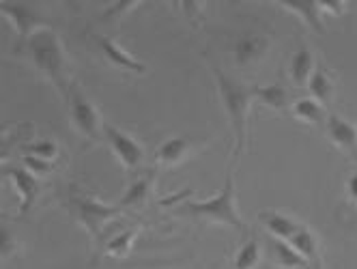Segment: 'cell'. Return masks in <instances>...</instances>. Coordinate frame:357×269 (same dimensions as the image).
<instances>
[{"label": "cell", "instance_id": "23", "mask_svg": "<svg viewBox=\"0 0 357 269\" xmlns=\"http://www.w3.org/2000/svg\"><path fill=\"white\" fill-rule=\"evenodd\" d=\"M261 261V243L257 237H250L243 246L239 248L235 256V269H254Z\"/></svg>", "mask_w": 357, "mask_h": 269}, {"label": "cell", "instance_id": "16", "mask_svg": "<svg viewBox=\"0 0 357 269\" xmlns=\"http://www.w3.org/2000/svg\"><path fill=\"white\" fill-rule=\"evenodd\" d=\"M269 248H271L273 261L278 263V267H282V269H308V265H310L289 241L273 237L269 241Z\"/></svg>", "mask_w": 357, "mask_h": 269}, {"label": "cell", "instance_id": "6", "mask_svg": "<svg viewBox=\"0 0 357 269\" xmlns=\"http://www.w3.org/2000/svg\"><path fill=\"white\" fill-rule=\"evenodd\" d=\"M104 140L116 155V160L127 168V170H136L144 162V146L140 140H136L132 134H127L110 123L104 128Z\"/></svg>", "mask_w": 357, "mask_h": 269}, {"label": "cell", "instance_id": "9", "mask_svg": "<svg viewBox=\"0 0 357 269\" xmlns=\"http://www.w3.org/2000/svg\"><path fill=\"white\" fill-rule=\"evenodd\" d=\"M0 13H3L11 24L15 33L20 35L22 41H26L31 35H35L41 29H47V22L35 13L33 9H29L26 5H17V3H0Z\"/></svg>", "mask_w": 357, "mask_h": 269}, {"label": "cell", "instance_id": "21", "mask_svg": "<svg viewBox=\"0 0 357 269\" xmlns=\"http://www.w3.org/2000/svg\"><path fill=\"white\" fill-rule=\"evenodd\" d=\"M289 243L308 263H319V239L308 226H301L299 233Z\"/></svg>", "mask_w": 357, "mask_h": 269}, {"label": "cell", "instance_id": "5", "mask_svg": "<svg viewBox=\"0 0 357 269\" xmlns=\"http://www.w3.org/2000/svg\"><path fill=\"white\" fill-rule=\"evenodd\" d=\"M67 104H69L71 123L75 130H78L84 138H89L91 142H99L104 138L106 123L101 121L97 106L82 93V89L78 84H71L69 95H67Z\"/></svg>", "mask_w": 357, "mask_h": 269}, {"label": "cell", "instance_id": "15", "mask_svg": "<svg viewBox=\"0 0 357 269\" xmlns=\"http://www.w3.org/2000/svg\"><path fill=\"white\" fill-rule=\"evenodd\" d=\"M308 91L312 95V100H317L319 104H329L334 102V93H336V82L334 76L329 73V69L325 65H317L312 78L308 82Z\"/></svg>", "mask_w": 357, "mask_h": 269}, {"label": "cell", "instance_id": "8", "mask_svg": "<svg viewBox=\"0 0 357 269\" xmlns=\"http://www.w3.org/2000/svg\"><path fill=\"white\" fill-rule=\"evenodd\" d=\"M325 134L336 149L357 164V125L340 114H327Z\"/></svg>", "mask_w": 357, "mask_h": 269}, {"label": "cell", "instance_id": "17", "mask_svg": "<svg viewBox=\"0 0 357 269\" xmlns=\"http://www.w3.org/2000/svg\"><path fill=\"white\" fill-rule=\"evenodd\" d=\"M153 177H155V173H153V170H146V173H142L138 179H134L132 185L127 187V192L123 194L121 207H123V209L142 207V205L146 203V199H149V194H151Z\"/></svg>", "mask_w": 357, "mask_h": 269}, {"label": "cell", "instance_id": "26", "mask_svg": "<svg viewBox=\"0 0 357 269\" xmlns=\"http://www.w3.org/2000/svg\"><path fill=\"white\" fill-rule=\"evenodd\" d=\"M22 166L29 168L33 175H47L52 173L54 164L52 162H45V160H39V157H33V155H22Z\"/></svg>", "mask_w": 357, "mask_h": 269}, {"label": "cell", "instance_id": "20", "mask_svg": "<svg viewBox=\"0 0 357 269\" xmlns=\"http://www.w3.org/2000/svg\"><path fill=\"white\" fill-rule=\"evenodd\" d=\"M291 112L295 118L303 121V123H308V125H321L323 121H327L323 104H319L312 97H301V100H297L291 106Z\"/></svg>", "mask_w": 357, "mask_h": 269}, {"label": "cell", "instance_id": "25", "mask_svg": "<svg viewBox=\"0 0 357 269\" xmlns=\"http://www.w3.org/2000/svg\"><path fill=\"white\" fill-rule=\"evenodd\" d=\"M142 3H138V0H121V3H114V5H110L108 9H106V13H104V20H116V22H121V15H125V13H130V11H134L136 7H140Z\"/></svg>", "mask_w": 357, "mask_h": 269}, {"label": "cell", "instance_id": "18", "mask_svg": "<svg viewBox=\"0 0 357 269\" xmlns=\"http://www.w3.org/2000/svg\"><path fill=\"white\" fill-rule=\"evenodd\" d=\"M267 47H269V39L267 37H257V35L245 37V39L237 41V45H235V61L239 65L257 63V61H261L265 56Z\"/></svg>", "mask_w": 357, "mask_h": 269}, {"label": "cell", "instance_id": "10", "mask_svg": "<svg viewBox=\"0 0 357 269\" xmlns=\"http://www.w3.org/2000/svg\"><path fill=\"white\" fill-rule=\"evenodd\" d=\"M93 39H95V43L99 45V50L104 52V56H106L114 67H121V69L132 71V73H144V71H146V67H144L140 61H136L130 52H125L114 39H110V37H106V35H93Z\"/></svg>", "mask_w": 357, "mask_h": 269}, {"label": "cell", "instance_id": "19", "mask_svg": "<svg viewBox=\"0 0 357 269\" xmlns=\"http://www.w3.org/2000/svg\"><path fill=\"white\" fill-rule=\"evenodd\" d=\"M254 95L261 104H265L267 108H273L278 112L289 110V91L282 84H263V86H254Z\"/></svg>", "mask_w": 357, "mask_h": 269}, {"label": "cell", "instance_id": "24", "mask_svg": "<svg viewBox=\"0 0 357 269\" xmlns=\"http://www.w3.org/2000/svg\"><path fill=\"white\" fill-rule=\"evenodd\" d=\"M22 155H33L45 162H52L59 155V144L52 140H35V142H26L22 144Z\"/></svg>", "mask_w": 357, "mask_h": 269}, {"label": "cell", "instance_id": "4", "mask_svg": "<svg viewBox=\"0 0 357 269\" xmlns=\"http://www.w3.org/2000/svg\"><path fill=\"white\" fill-rule=\"evenodd\" d=\"M69 205H71L75 220L89 231V235L95 241H99L101 235H104V229L112 222V220L123 215V211H125L121 205L101 203L97 197H93V194L84 192L80 187H73L69 192Z\"/></svg>", "mask_w": 357, "mask_h": 269}, {"label": "cell", "instance_id": "7", "mask_svg": "<svg viewBox=\"0 0 357 269\" xmlns=\"http://www.w3.org/2000/svg\"><path fill=\"white\" fill-rule=\"evenodd\" d=\"M3 175L11 181V185L15 187V192L20 194V215H26L33 205L37 203V197L41 192V181L37 175H33L29 168L24 166H5L3 168Z\"/></svg>", "mask_w": 357, "mask_h": 269}, {"label": "cell", "instance_id": "27", "mask_svg": "<svg viewBox=\"0 0 357 269\" xmlns=\"http://www.w3.org/2000/svg\"><path fill=\"white\" fill-rule=\"evenodd\" d=\"M321 13H329V15H342L347 11V3H321L319 0Z\"/></svg>", "mask_w": 357, "mask_h": 269}, {"label": "cell", "instance_id": "22", "mask_svg": "<svg viewBox=\"0 0 357 269\" xmlns=\"http://www.w3.org/2000/svg\"><path fill=\"white\" fill-rule=\"evenodd\" d=\"M136 235H138V229H136V226L125 229V231H121V233L112 235V237L108 239V243L104 246L106 254L116 256V259H125L127 254L132 252V248H134Z\"/></svg>", "mask_w": 357, "mask_h": 269}, {"label": "cell", "instance_id": "28", "mask_svg": "<svg viewBox=\"0 0 357 269\" xmlns=\"http://www.w3.org/2000/svg\"><path fill=\"white\" fill-rule=\"evenodd\" d=\"M347 197L353 201V203H357V170L355 173L349 177V181H347Z\"/></svg>", "mask_w": 357, "mask_h": 269}, {"label": "cell", "instance_id": "1", "mask_svg": "<svg viewBox=\"0 0 357 269\" xmlns=\"http://www.w3.org/2000/svg\"><path fill=\"white\" fill-rule=\"evenodd\" d=\"M22 56H26L31 65L41 73L43 78L52 82L59 93L67 100L69 89H71V78H69V63L63 41L56 31L52 29H41L35 35H31L24 41Z\"/></svg>", "mask_w": 357, "mask_h": 269}, {"label": "cell", "instance_id": "2", "mask_svg": "<svg viewBox=\"0 0 357 269\" xmlns=\"http://www.w3.org/2000/svg\"><path fill=\"white\" fill-rule=\"evenodd\" d=\"M213 76L218 84V95L222 100V106L228 114L233 128V138H235V149L233 157H239L245 149V138H248V116L252 110L254 102V86H248L243 82H237L233 78H228L226 73L218 67H213Z\"/></svg>", "mask_w": 357, "mask_h": 269}, {"label": "cell", "instance_id": "3", "mask_svg": "<svg viewBox=\"0 0 357 269\" xmlns=\"http://www.w3.org/2000/svg\"><path fill=\"white\" fill-rule=\"evenodd\" d=\"M181 215H190L200 222H209V224H222V226H231L239 233H245L248 226L241 220L237 211V194H235V179L233 173H228L226 185L222 187L220 194H215L209 201H185L178 209Z\"/></svg>", "mask_w": 357, "mask_h": 269}, {"label": "cell", "instance_id": "11", "mask_svg": "<svg viewBox=\"0 0 357 269\" xmlns=\"http://www.w3.org/2000/svg\"><path fill=\"white\" fill-rule=\"evenodd\" d=\"M284 11L297 15L303 26H308L310 31H314L317 35H325L323 29V20H321V7L319 0H280L278 3Z\"/></svg>", "mask_w": 357, "mask_h": 269}, {"label": "cell", "instance_id": "14", "mask_svg": "<svg viewBox=\"0 0 357 269\" xmlns=\"http://www.w3.org/2000/svg\"><path fill=\"white\" fill-rule=\"evenodd\" d=\"M314 69H317L314 52L305 45L299 47L291 59V80H293V84L295 86H308Z\"/></svg>", "mask_w": 357, "mask_h": 269}, {"label": "cell", "instance_id": "12", "mask_svg": "<svg viewBox=\"0 0 357 269\" xmlns=\"http://www.w3.org/2000/svg\"><path fill=\"white\" fill-rule=\"evenodd\" d=\"M194 153V144L185 138H168L155 153V162L162 166H181Z\"/></svg>", "mask_w": 357, "mask_h": 269}, {"label": "cell", "instance_id": "13", "mask_svg": "<svg viewBox=\"0 0 357 269\" xmlns=\"http://www.w3.org/2000/svg\"><path fill=\"white\" fill-rule=\"evenodd\" d=\"M259 217H261V222L265 224V229L271 233V237L282 239V241H291L301 229L299 222H295L293 217L280 213V211H261Z\"/></svg>", "mask_w": 357, "mask_h": 269}]
</instances>
